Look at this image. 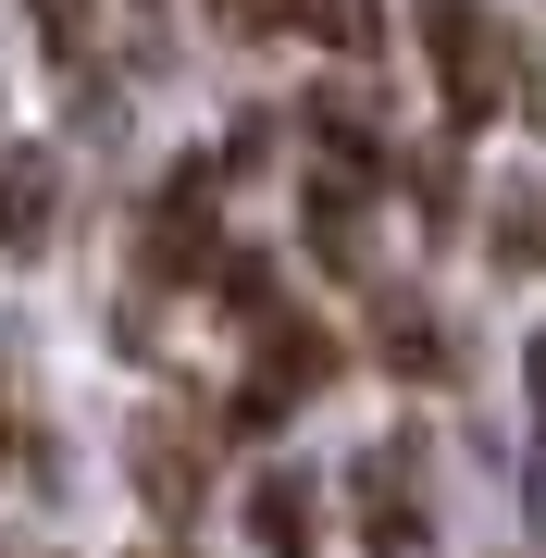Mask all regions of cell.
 Returning <instances> with one entry per match:
<instances>
[{
    "instance_id": "obj_1",
    "label": "cell",
    "mask_w": 546,
    "mask_h": 558,
    "mask_svg": "<svg viewBox=\"0 0 546 558\" xmlns=\"http://www.w3.org/2000/svg\"><path fill=\"white\" fill-rule=\"evenodd\" d=\"M423 50H435V87H447V124H497L522 62H509V25L485 0H423Z\"/></svg>"
},
{
    "instance_id": "obj_2",
    "label": "cell",
    "mask_w": 546,
    "mask_h": 558,
    "mask_svg": "<svg viewBox=\"0 0 546 558\" xmlns=\"http://www.w3.org/2000/svg\"><path fill=\"white\" fill-rule=\"evenodd\" d=\"M149 274L162 286H211L223 274V174L211 161H186L162 199H149Z\"/></svg>"
},
{
    "instance_id": "obj_3",
    "label": "cell",
    "mask_w": 546,
    "mask_h": 558,
    "mask_svg": "<svg viewBox=\"0 0 546 558\" xmlns=\"http://www.w3.org/2000/svg\"><path fill=\"white\" fill-rule=\"evenodd\" d=\"M324 373H336V336H324V323H286V311H274V323H262V373L236 385V435H262L274 410H299Z\"/></svg>"
},
{
    "instance_id": "obj_4",
    "label": "cell",
    "mask_w": 546,
    "mask_h": 558,
    "mask_svg": "<svg viewBox=\"0 0 546 558\" xmlns=\"http://www.w3.org/2000/svg\"><path fill=\"white\" fill-rule=\"evenodd\" d=\"M248 534H262V558H311V546H324V484H311V472H262Z\"/></svg>"
},
{
    "instance_id": "obj_5",
    "label": "cell",
    "mask_w": 546,
    "mask_h": 558,
    "mask_svg": "<svg viewBox=\"0 0 546 558\" xmlns=\"http://www.w3.org/2000/svg\"><path fill=\"white\" fill-rule=\"evenodd\" d=\"M50 211H62V174H50V149H13L0 161V260H25L50 236Z\"/></svg>"
},
{
    "instance_id": "obj_6",
    "label": "cell",
    "mask_w": 546,
    "mask_h": 558,
    "mask_svg": "<svg viewBox=\"0 0 546 558\" xmlns=\"http://www.w3.org/2000/svg\"><path fill=\"white\" fill-rule=\"evenodd\" d=\"M361 546L373 558H410V546H423V509H410V459L398 447L361 459Z\"/></svg>"
},
{
    "instance_id": "obj_7",
    "label": "cell",
    "mask_w": 546,
    "mask_h": 558,
    "mask_svg": "<svg viewBox=\"0 0 546 558\" xmlns=\"http://www.w3.org/2000/svg\"><path fill=\"white\" fill-rule=\"evenodd\" d=\"M137 484H149L162 521H186V509H199V435H186V422H149V435H137Z\"/></svg>"
},
{
    "instance_id": "obj_8",
    "label": "cell",
    "mask_w": 546,
    "mask_h": 558,
    "mask_svg": "<svg viewBox=\"0 0 546 558\" xmlns=\"http://www.w3.org/2000/svg\"><path fill=\"white\" fill-rule=\"evenodd\" d=\"M299 25H311L324 50H348V62L385 50V13H373V0H299Z\"/></svg>"
},
{
    "instance_id": "obj_9",
    "label": "cell",
    "mask_w": 546,
    "mask_h": 558,
    "mask_svg": "<svg viewBox=\"0 0 546 558\" xmlns=\"http://www.w3.org/2000/svg\"><path fill=\"white\" fill-rule=\"evenodd\" d=\"M373 336H385V360H398L410 385H423V373H447V336H435V311H410V299H385V323H373Z\"/></svg>"
},
{
    "instance_id": "obj_10",
    "label": "cell",
    "mask_w": 546,
    "mask_h": 558,
    "mask_svg": "<svg viewBox=\"0 0 546 558\" xmlns=\"http://www.w3.org/2000/svg\"><path fill=\"white\" fill-rule=\"evenodd\" d=\"M534 248H546V211L522 199V186H509V199H497V260H509V274H522Z\"/></svg>"
},
{
    "instance_id": "obj_11",
    "label": "cell",
    "mask_w": 546,
    "mask_h": 558,
    "mask_svg": "<svg viewBox=\"0 0 546 558\" xmlns=\"http://www.w3.org/2000/svg\"><path fill=\"white\" fill-rule=\"evenodd\" d=\"M25 13L50 25V50H62V62H87V50H100V38H87V0H25Z\"/></svg>"
},
{
    "instance_id": "obj_12",
    "label": "cell",
    "mask_w": 546,
    "mask_h": 558,
    "mask_svg": "<svg viewBox=\"0 0 546 558\" xmlns=\"http://www.w3.org/2000/svg\"><path fill=\"white\" fill-rule=\"evenodd\" d=\"M211 13H223V25H236V38H274V25H286V13H299V0H211Z\"/></svg>"
},
{
    "instance_id": "obj_13",
    "label": "cell",
    "mask_w": 546,
    "mask_h": 558,
    "mask_svg": "<svg viewBox=\"0 0 546 558\" xmlns=\"http://www.w3.org/2000/svg\"><path fill=\"white\" fill-rule=\"evenodd\" d=\"M522 385H534V410H546V323H534V348H522Z\"/></svg>"
},
{
    "instance_id": "obj_14",
    "label": "cell",
    "mask_w": 546,
    "mask_h": 558,
    "mask_svg": "<svg viewBox=\"0 0 546 558\" xmlns=\"http://www.w3.org/2000/svg\"><path fill=\"white\" fill-rule=\"evenodd\" d=\"M0 459H25V422H13V398H0Z\"/></svg>"
},
{
    "instance_id": "obj_15",
    "label": "cell",
    "mask_w": 546,
    "mask_h": 558,
    "mask_svg": "<svg viewBox=\"0 0 546 558\" xmlns=\"http://www.w3.org/2000/svg\"><path fill=\"white\" fill-rule=\"evenodd\" d=\"M149 558H162V546H149Z\"/></svg>"
}]
</instances>
